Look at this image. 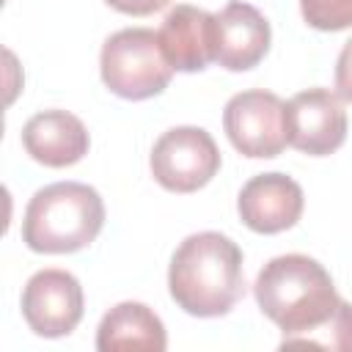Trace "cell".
Here are the masks:
<instances>
[{"mask_svg": "<svg viewBox=\"0 0 352 352\" xmlns=\"http://www.w3.org/2000/svg\"><path fill=\"white\" fill-rule=\"evenodd\" d=\"M253 292L261 314L280 327L283 338L322 324L341 300L330 272L302 253H286L267 261Z\"/></svg>", "mask_w": 352, "mask_h": 352, "instance_id": "obj_2", "label": "cell"}, {"mask_svg": "<svg viewBox=\"0 0 352 352\" xmlns=\"http://www.w3.org/2000/svg\"><path fill=\"white\" fill-rule=\"evenodd\" d=\"M104 226L102 195L80 182L41 187L25 209L22 239L36 253H74L91 245Z\"/></svg>", "mask_w": 352, "mask_h": 352, "instance_id": "obj_3", "label": "cell"}, {"mask_svg": "<svg viewBox=\"0 0 352 352\" xmlns=\"http://www.w3.org/2000/svg\"><path fill=\"white\" fill-rule=\"evenodd\" d=\"M302 187L286 173L253 176L236 201L242 223L256 234H280L292 228L302 214Z\"/></svg>", "mask_w": 352, "mask_h": 352, "instance_id": "obj_9", "label": "cell"}, {"mask_svg": "<svg viewBox=\"0 0 352 352\" xmlns=\"http://www.w3.org/2000/svg\"><path fill=\"white\" fill-rule=\"evenodd\" d=\"M173 302L192 316H223L245 297L242 250L217 231L187 236L168 270Z\"/></svg>", "mask_w": 352, "mask_h": 352, "instance_id": "obj_1", "label": "cell"}, {"mask_svg": "<svg viewBox=\"0 0 352 352\" xmlns=\"http://www.w3.org/2000/svg\"><path fill=\"white\" fill-rule=\"evenodd\" d=\"M151 176L170 192H195L220 170V148L201 126H173L151 148Z\"/></svg>", "mask_w": 352, "mask_h": 352, "instance_id": "obj_5", "label": "cell"}, {"mask_svg": "<svg viewBox=\"0 0 352 352\" xmlns=\"http://www.w3.org/2000/svg\"><path fill=\"white\" fill-rule=\"evenodd\" d=\"M280 349H322V352H352V302L338 300L336 311L316 327L280 338Z\"/></svg>", "mask_w": 352, "mask_h": 352, "instance_id": "obj_14", "label": "cell"}, {"mask_svg": "<svg viewBox=\"0 0 352 352\" xmlns=\"http://www.w3.org/2000/svg\"><path fill=\"white\" fill-rule=\"evenodd\" d=\"M168 336L162 319L143 302L113 305L96 330L99 352H165Z\"/></svg>", "mask_w": 352, "mask_h": 352, "instance_id": "obj_13", "label": "cell"}, {"mask_svg": "<svg viewBox=\"0 0 352 352\" xmlns=\"http://www.w3.org/2000/svg\"><path fill=\"white\" fill-rule=\"evenodd\" d=\"M286 102L264 88L239 91L223 110V126L231 146L250 160L278 157L286 143Z\"/></svg>", "mask_w": 352, "mask_h": 352, "instance_id": "obj_6", "label": "cell"}, {"mask_svg": "<svg viewBox=\"0 0 352 352\" xmlns=\"http://www.w3.org/2000/svg\"><path fill=\"white\" fill-rule=\"evenodd\" d=\"M336 94L352 104V38L344 44L336 63Z\"/></svg>", "mask_w": 352, "mask_h": 352, "instance_id": "obj_16", "label": "cell"}, {"mask_svg": "<svg viewBox=\"0 0 352 352\" xmlns=\"http://www.w3.org/2000/svg\"><path fill=\"white\" fill-rule=\"evenodd\" d=\"M162 52L176 72H201L214 60V14L179 3L157 30Z\"/></svg>", "mask_w": 352, "mask_h": 352, "instance_id": "obj_11", "label": "cell"}, {"mask_svg": "<svg viewBox=\"0 0 352 352\" xmlns=\"http://www.w3.org/2000/svg\"><path fill=\"white\" fill-rule=\"evenodd\" d=\"M286 143L308 157H327L346 140L344 99L330 88L294 94L283 110Z\"/></svg>", "mask_w": 352, "mask_h": 352, "instance_id": "obj_7", "label": "cell"}, {"mask_svg": "<svg viewBox=\"0 0 352 352\" xmlns=\"http://www.w3.org/2000/svg\"><path fill=\"white\" fill-rule=\"evenodd\" d=\"M270 22L250 3H228L214 14V60L228 72L253 69L270 50Z\"/></svg>", "mask_w": 352, "mask_h": 352, "instance_id": "obj_10", "label": "cell"}, {"mask_svg": "<svg viewBox=\"0 0 352 352\" xmlns=\"http://www.w3.org/2000/svg\"><path fill=\"white\" fill-rule=\"evenodd\" d=\"M302 19L316 30L352 28V0H300Z\"/></svg>", "mask_w": 352, "mask_h": 352, "instance_id": "obj_15", "label": "cell"}, {"mask_svg": "<svg viewBox=\"0 0 352 352\" xmlns=\"http://www.w3.org/2000/svg\"><path fill=\"white\" fill-rule=\"evenodd\" d=\"M102 82L124 99H148L168 88L173 66L168 63L160 36L148 28H124L113 33L99 58Z\"/></svg>", "mask_w": 352, "mask_h": 352, "instance_id": "obj_4", "label": "cell"}, {"mask_svg": "<svg viewBox=\"0 0 352 352\" xmlns=\"http://www.w3.org/2000/svg\"><path fill=\"white\" fill-rule=\"evenodd\" d=\"M82 286L66 270H38L22 289V316L36 336H69L82 319Z\"/></svg>", "mask_w": 352, "mask_h": 352, "instance_id": "obj_8", "label": "cell"}, {"mask_svg": "<svg viewBox=\"0 0 352 352\" xmlns=\"http://www.w3.org/2000/svg\"><path fill=\"white\" fill-rule=\"evenodd\" d=\"M104 3L121 14H129V16H148V14L170 6V0H104Z\"/></svg>", "mask_w": 352, "mask_h": 352, "instance_id": "obj_17", "label": "cell"}, {"mask_svg": "<svg viewBox=\"0 0 352 352\" xmlns=\"http://www.w3.org/2000/svg\"><path fill=\"white\" fill-rule=\"evenodd\" d=\"M25 151L47 168H69L88 154L85 124L66 110H44L28 118L22 126Z\"/></svg>", "mask_w": 352, "mask_h": 352, "instance_id": "obj_12", "label": "cell"}]
</instances>
